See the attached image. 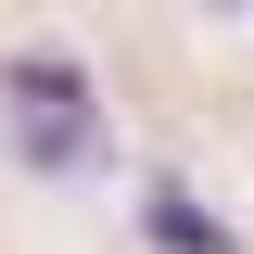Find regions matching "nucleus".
Here are the masks:
<instances>
[{
	"instance_id": "f03ea898",
	"label": "nucleus",
	"mask_w": 254,
	"mask_h": 254,
	"mask_svg": "<svg viewBox=\"0 0 254 254\" xmlns=\"http://www.w3.org/2000/svg\"><path fill=\"white\" fill-rule=\"evenodd\" d=\"M140 242H153V254H242V229H229L216 203H190L178 178H153V190H140Z\"/></svg>"
},
{
	"instance_id": "f257e3e1",
	"label": "nucleus",
	"mask_w": 254,
	"mask_h": 254,
	"mask_svg": "<svg viewBox=\"0 0 254 254\" xmlns=\"http://www.w3.org/2000/svg\"><path fill=\"white\" fill-rule=\"evenodd\" d=\"M0 127L38 178H102L115 165V127H102V76L64 51H13L0 64Z\"/></svg>"
}]
</instances>
